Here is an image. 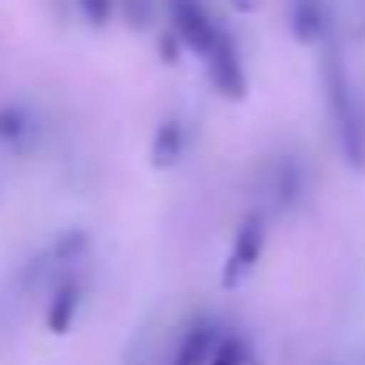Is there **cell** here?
Returning <instances> with one entry per match:
<instances>
[{
    "label": "cell",
    "mask_w": 365,
    "mask_h": 365,
    "mask_svg": "<svg viewBox=\"0 0 365 365\" xmlns=\"http://www.w3.org/2000/svg\"><path fill=\"white\" fill-rule=\"evenodd\" d=\"M220 18H211V9L202 0H168V31L180 39V48H190L194 56H207V48L220 35Z\"/></svg>",
    "instance_id": "4"
},
{
    "label": "cell",
    "mask_w": 365,
    "mask_h": 365,
    "mask_svg": "<svg viewBox=\"0 0 365 365\" xmlns=\"http://www.w3.org/2000/svg\"><path fill=\"white\" fill-rule=\"evenodd\" d=\"M207 365H254V352H250V344H245L241 335H232V331H224Z\"/></svg>",
    "instance_id": "11"
},
{
    "label": "cell",
    "mask_w": 365,
    "mask_h": 365,
    "mask_svg": "<svg viewBox=\"0 0 365 365\" xmlns=\"http://www.w3.org/2000/svg\"><path fill=\"white\" fill-rule=\"evenodd\" d=\"M262 194L271 198V207L279 215L297 211L301 198H305V163L297 155H275L267 163V185H262Z\"/></svg>",
    "instance_id": "5"
},
{
    "label": "cell",
    "mask_w": 365,
    "mask_h": 365,
    "mask_svg": "<svg viewBox=\"0 0 365 365\" xmlns=\"http://www.w3.org/2000/svg\"><path fill=\"white\" fill-rule=\"evenodd\" d=\"M176 52H180V39H176L172 31H163V39H159V61H163V65H176V61H180Z\"/></svg>",
    "instance_id": "13"
},
{
    "label": "cell",
    "mask_w": 365,
    "mask_h": 365,
    "mask_svg": "<svg viewBox=\"0 0 365 365\" xmlns=\"http://www.w3.org/2000/svg\"><path fill=\"white\" fill-rule=\"evenodd\" d=\"M331 5L327 0H288V31L297 43L305 48H322L331 43Z\"/></svg>",
    "instance_id": "7"
},
{
    "label": "cell",
    "mask_w": 365,
    "mask_h": 365,
    "mask_svg": "<svg viewBox=\"0 0 365 365\" xmlns=\"http://www.w3.org/2000/svg\"><path fill=\"white\" fill-rule=\"evenodd\" d=\"M82 305H86V279L78 271L61 275L56 288H52V297H48V331L52 335H69L73 322H78V314H82Z\"/></svg>",
    "instance_id": "8"
},
{
    "label": "cell",
    "mask_w": 365,
    "mask_h": 365,
    "mask_svg": "<svg viewBox=\"0 0 365 365\" xmlns=\"http://www.w3.org/2000/svg\"><path fill=\"white\" fill-rule=\"evenodd\" d=\"M35 138H39V116L31 112V103H22V99L0 103V146L22 155L35 146Z\"/></svg>",
    "instance_id": "9"
},
{
    "label": "cell",
    "mask_w": 365,
    "mask_h": 365,
    "mask_svg": "<svg viewBox=\"0 0 365 365\" xmlns=\"http://www.w3.org/2000/svg\"><path fill=\"white\" fill-rule=\"evenodd\" d=\"M125 14H129V26H146V22H150L146 0H125Z\"/></svg>",
    "instance_id": "14"
},
{
    "label": "cell",
    "mask_w": 365,
    "mask_h": 365,
    "mask_svg": "<svg viewBox=\"0 0 365 365\" xmlns=\"http://www.w3.org/2000/svg\"><path fill=\"white\" fill-rule=\"evenodd\" d=\"M185 150H190V125L180 116H163L155 125V138H150V163L168 172L185 159Z\"/></svg>",
    "instance_id": "10"
},
{
    "label": "cell",
    "mask_w": 365,
    "mask_h": 365,
    "mask_svg": "<svg viewBox=\"0 0 365 365\" xmlns=\"http://www.w3.org/2000/svg\"><path fill=\"white\" fill-rule=\"evenodd\" d=\"M202 69H207V82H211V91H220L224 99L241 103V99L250 95L245 56H241V43L232 39V31H228V26H220L215 43H211V48H207V56H202Z\"/></svg>",
    "instance_id": "2"
},
{
    "label": "cell",
    "mask_w": 365,
    "mask_h": 365,
    "mask_svg": "<svg viewBox=\"0 0 365 365\" xmlns=\"http://www.w3.org/2000/svg\"><path fill=\"white\" fill-rule=\"evenodd\" d=\"M220 335H224V322L215 314H194L185 327H180L168 365H207L211 352H215V344H220Z\"/></svg>",
    "instance_id": "6"
},
{
    "label": "cell",
    "mask_w": 365,
    "mask_h": 365,
    "mask_svg": "<svg viewBox=\"0 0 365 365\" xmlns=\"http://www.w3.org/2000/svg\"><path fill=\"white\" fill-rule=\"evenodd\" d=\"M232 9H241V14H250V9H258V0H232Z\"/></svg>",
    "instance_id": "15"
},
{
    "label": "cell",
    "mask_w": 365,
    "mask_h": 365,
    "mask_svg": "<svg viewBox=\"0 0 365 365\" xmlns=\"http://www.w3.org/2000/svg\"><path fill=\"white\" fill-rule=\"evenodd\" d=\"M322 91L344 163L352 172H365V95L356 91V78L335 43H322Z\"/></svg>",
    "instance_id": "1"
},
{
    "label": "cell",
    "mask_w": 365,
    "mask_h": 365,
    "mask_svg": "<svg viewBox=\"0 0 365 365\" xmlns=\"http://www.w3.org/2000/svg\"><path fill=\"white\" fill-rule=\"evenodd\" d=\"M262 250H267V215H262V211H245V220H241L237 232H232L228 258H224V275H220L224 288H241L245 275L258 267Z\"/></svg>",
    "instance_id": "3"
},
{
    "label": "cell",
    "mask_w": 365,
    "mask_h": 365,
    "mask_svg": "<svg viewBox=\"0 0 365 365\" xmlns=\"http://www.w3.org/2000/svg\"><path fill=\"white\" fill-rule=\"evenodd\" d=\"M78 14L86 18V26H108V18L116 14V0H78Z\"/></svg>",
    "instance_id": "12"
}]
</instances>
